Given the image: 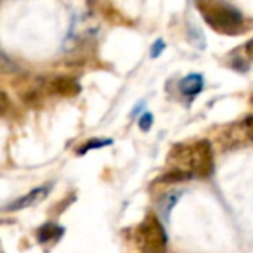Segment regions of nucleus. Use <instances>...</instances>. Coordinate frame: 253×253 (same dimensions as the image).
Segmentation results:
<instances>
[{"instance_id": "nucleus-15", "label": "nucleus", "mask_w": 253, "mask_h": 253, "mask_svg": "<svg viewBox=\"0 0 253 253\" xmlns=\"http://www.w3.org/2000/svg\"><path fill=\"white\" fill-rule=\"evenodd\" d=\"M245 52H246V56H248L250 59H253V39L248 40V42L245 43Z\"/></svg>"}, {"instance_id": "nucleus-13", "label": "nucleus", "mask_w": 253, "mask_h": 253, "mask_svg": "<svg viewBox=\"0 0 253 253\" xmlns=\"http://www.w3.org/2000/svg\"><path fill=\"white\" fill-rule=\"evenodd\" d=\"M163 50H165V43H163V40H156V43L151 49V57H158Z\"/></svg>"}, {"instance_id": "nucleus-14", "label": "nucleus", "mask_w": 253, "mask_h": 253, "mask_svg": "<svg viewBox=\"0 0 253 253\" xmlns=\"http://www.w3.org/2000/svg\"><path fill=\"white\" fill-rule=\"evenodd\" d=\"M245 128H246V132H248L250 139L253 141V116H250V118L245 120Z\"/></svg>"}, {"instance_id": "nucleus-11", "label": "nucleus", "mask_w": 253, "mask_h": 253, "mask_svg": "<svg viewBox=\"0 0 253 253\" xmlns=\"http://www.w3.org/2000/svg\"><path fill=\"white\" fill-rule=\"evenodd\" d=\"M151 123H153V115L151 113H144V115H141V118H139V128L149 130V128H151Z\"/></svg>"}, {"instance_id": "nucleus-8", "label": "nucleus", "mask_w": 253, "mask_h": 253, "mask_svg": "<svg viewBox=\"0 0 253 253\" xmlns=\"http://www.w3.org/2000/svg\"><path fill=\"white\" fill-rule=\"evenodd\" d=\"M179 198H180L179 191H172V193L165 194V196L158 201V211H160V215H162L163 220H169L170 218V211H172V208L177 205Z\"/></svg>"}, {"instance_id": "nucleus-3", "label": "nucleus", "mask_w": 253, "mask_h": 253, "mask_svg": "<svg viewBox=\"0 0 253 253\" xmlns=\"http://www.w3.org/2000/svg\"><path fill=\"white\" fill-rule=\"evenodd\" d=\"M137 241L142 253H167L169 238L158 217L149 215L137 229Z\"/></svg>"}, {"instance_id": "nucleus-9", "label": "nucleus", "mask_w": 253, "mask_h": 253, "mask_svg": "<svg viewBox=\"0 0 253 253\" xmlns=\"http://www.w3.org/2000/svg\"><path fill=\"white\" fill-rule=\"evenodd\" d=\"M16 71H18V64L7 54L0 52V75H12Z\"/></svg>"}, {"instance_id": "nucleus-1", "label": "nucleus", "mask_w": 253, "mask_h": 253, "mask_svg": "<svg viewBox=\"0 0 253 253\" xmlns=\"http://www.w3.org/2000/svg\"><path fill=\"white\" fill-rule=\"evenodd\" d=\"M173 170H180L189 179L208 177L213 172V151L208 141H196L191 144L175 146L170 153Z\"/></svg>"}, {"instance_id": "nucleus-12", "label": "nucleus", "mask_w": 253, "mask_h": 253, "mask_svg": "<svg viewBox=\"0 0 253 253\" xmlns=\"http://www.w3.org/2000/svg\"><path fill=\"white\" fill-rule=\"evenodd\" d=\"M9 109V97L4 90H0V115H4Z\"/></svg>"}, {"instance_id": "nucleus-10", "label": "nucleus", "mask_w": 253, "mask_h": 253, "mask_svg": "<svg viewBox=\"0 0 253 253\" xmlns=\"http://www.w3.org/2000/svg\"><path fill=\"white\" fill-rule=\"evenodd\" d=\"M111 144V141L109 139H92V141H88L87 144H84L82 148H78V155H85V153H88L90 149H101L104 148V146H109Z\"/></svg>"}, {"instance_id": "nucleus-7", "label": "nucleus", "mask_w": 253, "mask_h": 253, "mask_svg": "<svg viewBox=\"0 0 253 253\" xmlns=\"http://www.w3.org/2000/svg\"><path fill=\"white\" fill-rule=\"evenodd\" d=\"M64 234V229L57 224H43L42 227L37 231V239L40 243H49V241H57L61 236Z\"/></svg>"}, {"instance_id": "nucleus-5", "label": "nucleus", "mask_w": 253, "mask_h": 253, "mask_svg": "<svg viewBox=\"0 0 253 253\" xmlns=\"http://www.w3.org/2000/svg\"><path fill=\"white\" fill-rule=\"evenodd\" d=\"M49 90L52 94H57L61 97H73L80 92V85H78L77 80L73 78H68V77H57L50 82L49 85Z\"/></svg>"}, {"instance_id": "nucleus-6", "label": "nucleus", "mask_w": 253, "mask_h": 253, "mask_svg": "<svg viewBox=\"0 0 253 253\" xmlns=\"http://www.w3.org/2000/svg\"><path fill=\"white\" fill-rule=\"evenodd\" d=\"M179 87H180V92H182L186 97L193 99L203 90V77H201V75H196V73H191L180 80Z\"/></svg>"}, {"instance_id": "nucleus-4", "label": "nucleus", "mask_w": 253, "mask_h": 253, "mask_svg": "<svg viewBox=\"0 0 253 253\" xmlns=\"http://www.w3.org/2000/svg\"><path fill=\"white\" fill-rule=\"evenodd\" d=\"M50 189H52V184L35 187V189H32L30 193H26L25 196L18 198V200H14L12 203H9L4 210L5 211H18V210H25V208H30V207H35V205H39L40 201H43L47 196H49Z\"/></svg>"}, {"instance_id": "nucleus-2", "label": "nucleus", "mask_w": 253, "mask_h": 253, "mask_svg": "<svg viewBox=\"0 0 253 253\" xmlns=\"http://www.w3.org/2000/svg\"><path fill=\"white\" fill-rule=\"evenodd\" d=\"M201 18L213 32L220 35H241L246 32L243 14L225 0H196Z\"/></svg>"}]
</instances>
